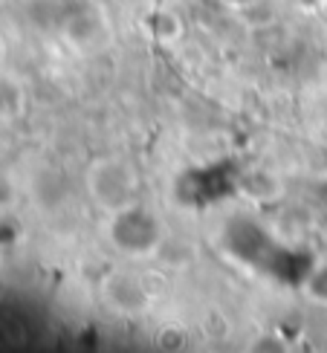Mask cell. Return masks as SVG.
<instances>
[{
    "instance_id": "1",
    "label": "cell",
    "mask_w": 327,
    "mask_h": 353,
    "mask_svg": "<svg viewBox=\"0 0 327 353\" xmlns=\"http://www.w3.org/2000/svg\"><path fill=\"white\" fill-rule=\"evenodd\" d=\"M84 191L96 209L119 214L139 203V174L125 157H99L84 171Z\"/></svg>"
},
{
    "instance_id": "2",
    "label": "cell",
    "mask_w": 327,
    "mask_h": 353,
    "mask_svg": "<svg viewBox=\"0 0 327 353\" xmlns=\"http://www.w3.org/2000/svg\"><path fill=\"white\" fill-rule=\"evenodd\" d=\"M113 226H110V241L122 249L125 255H154L157 249H162V223L142 209V205H130V209L110 214Z\"/></svg>"
},
{
    "instance_id": "3",
    "label": "cell",
    "mask_w": 327,
    "mask_h": 353,
    "mask_svg": "<svg viewBox=\"0 0 327 353\" xmlns=\"http://www.w3.org/2000/svg\"><path fill=\"white\" fill-rule=\"evenodd\" d=\"M101 299H105V304L119 316H137V313L148 310L151 292H148L145 281L137 272L119 270V272L105 275V281H101Z\"/></svg>"
},
{
    "instance_id": "4",
    "label": "cell",
    "mask_w": 327,
    "mask_h": 353,
    "mask_svg": "<svg viewBox=\"0 0 327 353\" xmlns=\"http://www.w3.org/2000/svg\"><path fill=\"white\" fill-rule=\"evenodd\" d=\"M29 108L26 84L9 70H0V122H18Z\"/></svg>"
},
{
    "instance_id": "5",
    "label": "cell",
    "mask_w": 327,
    "mask_h": 353,
    "mask_svg": "<svg viewBox=\"0 0 327 353\" xmlns=\"http://www.w3.org/2000/svg\"><path fill=\"white\" fill-rule=\"evenodd\" d=\"M307 296L319 304H327V263L307 278Z\"/></svg>"
},
{
    "instance_id": "6",
    "label": "cell",
    "mask_w": 327,
    "mask_h": 353,
    "mask_svg": "<svg viewBox=\"0 0 327 353\" xmlns=\"http://www.w3.org/2000/svg\"><path fill=\"white\" fill-rule=\"evenodd\" d=\"M0 70H6V38L0 35Z\"/></svg>"
},
{
    "instance_id": "7",
    "label": "cell",
    "mask_w": 327,
    "mask_h": 353,
    "mask_svg": "<svg viewBox=\"0 0 327 353\" xmlns=\"http://www.w3.org/2000/svg\"><path fill=\"white\" fill-rule=\"evenodd\" d=\"M223 3H229V6H235V9H244V6H252L255 0H223Z\"/></svg>"
}]
</instances>
